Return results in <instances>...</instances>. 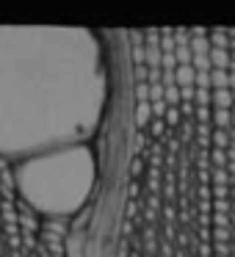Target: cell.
Wrapping results in <instances>:
<instances>
[{"label": "cell", "mask_w": 235, "mask_h": 257, "mask_svg": "<svg viewBox=\"0 0 235 257\" xmlns=\"http://www.w3.org/2000/svg\"><path fill=\"white\" fill-rule=\"evenodd\" d=\"M152 116V102H139V108H136V119H139V124H147Z\"/></svg>", "instance_id": "6da1fadb"}, {"label": "cell", "mask_w": 235, "mask_h": 257, "mask_svg": "<svg viewBox=\"0 0 235 257\" xmlns=\"http://www.w3.org/2000/svg\"><path fill=\"white\" fill-rule=\"evenodd\" d=\"M166 122H169V124H177V122H180V111H177V105H169V111H166Z\"/></svg>", "instance_id": "7a4b0ae2"}, {"label": "cell", "mask_w": 235, "mask_h": 257, "mask_svg": "<svg viewBox=\"0 0 235 257\" xmlns=\"http://www.w3.org/2000/svg\"><path fill=\"white\" fill-rule=\"evenodd\" d=\"M163 127H166V122H163V119H155V122L150 124V133H152V136H161Z\"/></svg>", "instance_id": "3957f363"}]
</instances>
